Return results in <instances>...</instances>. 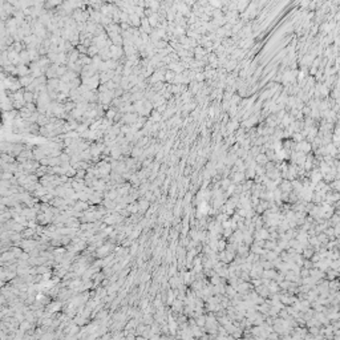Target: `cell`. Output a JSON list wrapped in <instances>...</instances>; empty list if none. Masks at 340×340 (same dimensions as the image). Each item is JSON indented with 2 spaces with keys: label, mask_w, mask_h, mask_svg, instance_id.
<instances>
[{
  "label": "cell",
  "mask_w": 340,
  "mask_h": 340,
  "mask_svg": "<svg viewBox=\"0 0 340 340\" xmlns=\"http://www.w3.org/2000/svg\"><path fill=\"white\" fill-rule=\"evenodd\" d=\"M31 68H28L25 64H19L16 67V75H19L20 77L21 76H27V75H31Z\"/></svg>",
  "instance_id": "obj_1"
},
{
  "label": "cell",
  "mask_w": 340,
  "mask_h": 340,
  "mask_svg": "<svg viewBox=\"0 0 340 340\" xmlns=\"http://www.w3.org/2000/svg\"><path fill=\"white\" fill-rule=\"evenodd\" d=\"M173 77H174V73H173V72H170V70H167V72L165 73V79L169 80V81H170L171 79H173Z\"/></svg>",
  "instance_id": "obj_10"
},
{
  "label": "cell",
  "mask_w": 340,
  "mask_h": 340,
  "mask_svg": "<svg viewBox=\"0 0 340 340\" xmlns=\"http://www.w3.org/2000/svg\"><path fill=\"white\" fill-rule=\"evenodd\" d=\"M149 23H150L151 25H153V27H154V25H157V15L150 16V18H149Z\"/></svg>",
  "instance_id": "obj_9"
},
{
  "label": "cell",
  "mask_w": 340,
  "mask_h": 340,
  "mask_svg": "<svg viewBox=\"0 0 340 340\" xmlns=\"http://www.w3.org/2000/svg\"><path fill=\"white\" fill-rule=\"evenodd\" d=\"M73 209H75L76 211H81V213H84V211L88 209V203H85V201H77L75 203V206H73Z\"/></svg>",
  "instance_id": "obj_3"
},
{
  "label": "cell",
  "mask_w": 340,
  "mask_h": 340,
  "mask_svg": "<svg viewBox=\"0 0 340 340\" xmlns=\"http://www.w3.org/2000/svg\"><path fill=\"white\" fill-rule=\"evenodd\" d=\"M167 296H169V299H167V304H170V303H173V292L169 290V292H167Z\"/></svg>",
  "instance_id": "obj_11"
},
{
  "label": "cell",
  "mask_w": 340,
  "mask_h": 340,
  "mask_svg": "<svg viewBox=\"0 0 340 340\" xmlns=\"http://www.w3.org/2000/svg\"><path fill=\"white\" fill-rule=\"evenodd\" d=\"M124 121L128 122V124H133V122L137 121V114L134 113H128L124 116Z\"/></svg>",
  "instance_id": "obj_5"
},
{
  "label": "cell",
  "mask_w": 340,
  "mask_h": 340,
  "mask_svg": "<svg viewBox=\"0 0 340 340\" xmlns=\"http://www.w3.org/2000/svg\"><path fill=\"white\" fill-rule=\"evenodd\" d=\"M61 302H55V303H49V304L47 305V311H51V312L55 314L56 311L60 310V307H61Z\"/></svg>",
  "instance_id": "obj_4"
},
{
  "label": "cell",
  "mask_w": 340,
  "mask_h": 340,
  "mask_svg": "<svg viewBox=\"0 0 340 340\" xmlns=\"http://www.w3.org/2000/svg\"><path fill=\"white\" fill-rule=\"evenodd\" d=\"M129 19L132 20V23H133V25H140L141 24V21H140V18H138V15H134V13H130L129 15Z\"/></svg>",
  "instance_id": "obj_7"
},
{
  "label": "cell",
  "mask_w": 340,
  "mask_h": 340,
  "mask_svg": "<svg viewBox=\"0 0 340 340\" xmlns=\"http://www.w3.org/2000/svg\"><path fill=\"white\" fill-rule=\"evenodd\" d=\"M33 80H35L33 75H27V76H21V77H20L19 82H20V85H21V87H25V88H27L28 85L32 84Z\"/></svg>",
  "instance_id": "obj_2"
},
{
  "label": "cell",
  "mask_w": 340,
  "mask_h": 340,
  "mask_svg": "<svg viewBox=\"0 0 340 340\" xmlns=\"http://www.w3.org/2000/svg\"><path fill=\"white\" fill-rule=\"evenodd\" d=\"M106 116H108V118H113V116H114V110H109V112L106 113Z\"/></svg>",
  "instance_id": "obj_12"
},
{
  "label": "cell",
  "mask_w": 340,
  "mask_h": 340,
  "mask_svg": "<svg viewBox=\"0 0 340 340\" xmlns=\"http://www.w3.org/2000/svg\"><path fill=\"white\" fill-rule=\"evenodd\" d=\"M35 95H36L35 92H29V90L24 92V100H25V102H32L33 100L37 97V96H35Z\"/></svg>",
  "instance_id": "obj_6"
},
{
  "label": "cell",
  "mask_w": 340,
  "mask_h": 340,
  "mask_svg": "<svg viewBox=\"0 0 340 340\" xmlns=\"http://www.w3.org/2000/svg\"><path fill=\"white\" fill-rule=\"evenodd\" d=\"M138 207H140V211H145L148 207H149V202L144 199V201L138 202Z\"/></svg>",
  "instance_id": "obj_8"
}]
</instances>
